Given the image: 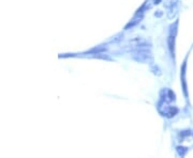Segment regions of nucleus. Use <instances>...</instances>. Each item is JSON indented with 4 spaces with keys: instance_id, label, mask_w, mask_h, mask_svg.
Here are the masks:
<instances>
[{
    "instance_id": "obj_1",
    "label": "nucleus",
    "mask_w": 193,
    "mask_h": 158,
    "mask_svg": "<svg viewBox=\"0 0 193 158\" xmlns=\"http://www.w3.org/2000/svg\"><path fill=\"white\" fill-rule=\"evenodd\" d=\"M178 20L175 21L170 27V32L168 36V48L170 51V56L175 61V45H176V35L178 32Z\"/></svg>"
},
{
    "instance_id": "obj_2",
    "label": "nucleus",
    "mask_w": 193,
    "mask_h": 158,
    "mask_svg": "<svg viewBox=\"0 0 193 158\" xmlns=\"http://www.w3.org/2000/svg\"><path fill=\"white\" fill-rule=\"evenodd\" d=\"M132 58L140 63H148L152 60V55L148 47H142L132 50Z\"/></svg>"
},
{
    "instance_id": "obj_3",
    "label": "nucleus",
    "mask_w": 193,
    "mask_h": 158,
    "mask_svg": "<svg viewBox=\"0 0 193 158\" xmlns=\"http://www.w3.org/2000/svg\"><path fill=\"white\" fill-rule=\"evenodd\" d=\"M187 59L185 60L183 64L181 65V74H180V79H181V86H183V92L185 95V98L187 101H189V92H188V84H187Z\"/></svg>"
},
{
    "instance_id": "obj_4",
    "label": "nucleus",
    "mask_w": 193,
    "mask_h": 158,
    "mask_svg": "<svg viewBox=\"0 0 193 158\" xmlns=\"http://www.w3.org/2000/svg\"><path fill=\"white\" fill-rule=\"evenodd\" d=\"M178 112H179V109L176 106H166L165 109H164L163 111H160V113L163 116H166V118L171 119V118H174L175 116H177Z\"/></svg>"
},
{
    "instance_id": "obj_5",
    "label": "nucleus",
    "mask_w": 193,
    "mask_h": 158,
    "mask_svg": "<svg viewBox=\"0 0 193 158\" xmlns=\"http://www.w3.org/2000/svg\"><path fill=\"white\" fill-rule=\"evenodd\" d=\"M142 18H143V14H141V13H135V15H134V17L131 19V20L129 21V23L125 25V30H129V29H131V28H133V27H135L137 24H140L141 23V20H142Z\"/></svg>"
},
{
    "instance_id": "obj_6",
    "label": "nucleus",
    "mask_w": 193,
    "mask_h": 158,
    "mask_svg": "<svg viewBox=\"0 0 193 158\" xmlns=\"http://www.w3.org/2000/svg\"><path fill=\"white\" fill-rule=\"evenodd\" d=\"M176 153H177V155H178V156L185 157L186 155H187V153H188V149L185 148V146L178 145L176 148Z\"/></svg>"
},
{
    "instance_id": "obj_7",
    "label": "nucleus",
    "mask_w": 193,
    "mask_h": 158,
    "mask_svg": "<svg viewBox=\"0 0 193 158\" xmlns=\"http://www.w3.org/2000/svg\"><path fill=\"white\" fill-rule=\"evenodd\" d=\"M178 3H179V0H165L164 6H165L166 9H170V8H173V6H178Z\"/></svg>"
},
{
    "instance_id": "obj_8",
    "label": "nucleus",
    "mask_w": 193,
    "mask_h": 158,
    "mask_svg": "<svg viewBox=\"0 0 193 158\" xmlns=\"http://www.w3.org/2000/svg\"><path fill=\"white\" fill-rule=\"evenodd\" d=\"M106 47L103 46V45H101V46H98V47H95V48H92L91 50L89 51V53H94V55H99V53H101L102 51H105L106 50Z\"/></svg>"
},
{
    "instance_id": "obj_9",
    "label": "nucleus",
    "mask_w": 193,
    "mask_h": 158,
    "mask_svg": "<svg viewBox=\"0 0 193 158\" xmlns=\"http://www.w3.org/2000/svg\"><path fill=\"white\" fill-rule=\"evenodd\" d=\"M179 135H180L181 137H183V138L191 136V135H192V133H191V130H190V129H187V130H181V133L179 134Z\"/></svg>"
},
{
    "instance_id": "obj_10",
    "label": "nucleus",
    "mask_w": 193,
    "mask_h": 158,
    "mask_svg": "<svg viewBox=\"0 0 193 158\" xmlns=\"http://www.w3.org/2000/svg\"><path fill=\"white\" fill-rule=\"evenodd\" d=\"M151 72H152L155 75H158V76H160V75H161V72H160L159 68H158V66H156V65L151 66Z\"/></svg>"
},
{
    "instance_id": "obj_11",
    "label": "nucleus",
    "mask_w": 193,
    "mask_h": 158,
    "mask_svg": "<svg viewBox=\"0 0 193 158\" xmlns=\"http://www.w3.org/2000/svg\"><path fill=\"white\" fill-rule=\"evenodd\" d=\"M161 1H162V0H153V3H155V4H159Z\"/></svg>"
}]
</instances>
